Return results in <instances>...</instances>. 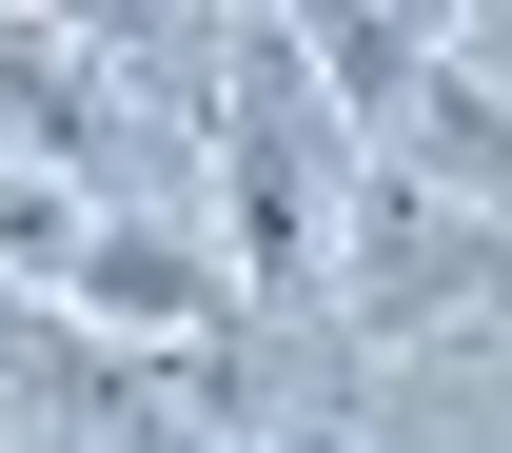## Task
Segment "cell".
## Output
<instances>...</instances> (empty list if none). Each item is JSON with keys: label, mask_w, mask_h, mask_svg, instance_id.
<instances>
[{"label": "cell", "mask_w": 512, "mask_h": 453, "mask_svg": "<svg viewBox=\"0 0 512 453\" xmlns=\"http://www.w3.org/2000/svg\"><path fill=\"white\" fill-rule=\"evenodd\" d=\"M316 99L355 119V158L375 178H434V197H473L512 237V79L453 40V20H394V0H335L316 20Z\"/></svg>", "instance_id": "cell-2"}, {"label": "cell", "mask_w": 512, "mask_h": 453, "mask_svg": "<svg viewBox=\"0 0 512 453\" xmlns=\"http://www.w3.org/2000/svg\"><path fill=\"white\" fill-rule=\"evenodd\" d=\"M0 158H40V178H99L119 158V79L60 60L40 20H0Z\"/></svg>", "instance_id": "cell-4"}, {"label": "cell", "mask_w": 512, "mask_h": 453, "mask_svg": "<svg viewBox=\"0 0 512 453\" xmlns=\"http://www.w3.org/2000/svg\"><path fill=\"white\" fill-rule=\"evenodd\" d=\"M335 237H355V119L316 99V40L237 20L217 40V257H237L256 316H316Z\"/></svg>", "instance_id": "cell-1"}, {"label": "cell", "mask_w": 512, "mask_h": 453, "mask_svg": "<svg viewBox=\"0 0 512 453\" xmlns=\"http://www.w3.org/2000/svg\"><path fill=\"white\" fill-rule=\"evenodd\" d=\"M512 316V237L473 217V197H434V178H375L355 158V237H335V335H493Z\"/></svg>", "instance_id": "cell-3"}, {"label": "cell", "mask_w": 512, "mask_h": 453, "mask_svg": "<svg viewBox=\"0 0 512 453\" xmlns=\"http://www.w3.org/2000/svg\"><path fill=\"white\" fill-rule=\"evenodd\" d=\"M79 237H99V197H60L40 158H0V276L20 296H79Z\"/></svg>", "instance_id": "cell-5"}]
</instances>
